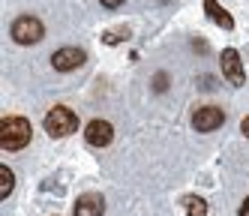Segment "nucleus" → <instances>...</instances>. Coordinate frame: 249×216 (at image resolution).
Here are the masks:
<instances>
[{
  "label": "nucleus",
  "mask_w": 249,
  "mask_h": 216,
  "mask_svg": "<svg viewBox=\"0 0 249 216\" xmlns=\"http://www.w3.org/2000/svg\"><path fill=\"white\" fill-rule=\"evenodd\" d=\"M153 87H156V90H159V93H162V90H165V87H168V75H165V72H159V75H156V78H153Z\"/></svg>",
  "instance_id": "obj_13"
},
{
  "label": "nucleus",
  "mask_w": 249,
  "mask_h": 216,
  "mask_svg": "<svg viewBox=\"0 0 249 216\" xmlns=\"http://www.w3.org/2000/svg\"><path fill=\"white\" fill-rule=\"evenodd\" d=\"M222 75L234 84V87H240V84L246 81L243 60H240V54H237L234 48H225V51H222Z\"/></svg>",
  "instance_id": "obj_7"
},
{
  "label": "nucleus",
  "mask_w": 249,
  "mask_h": 216,
  "mask_svg": "<svg viewBox=\"0 0 249 216\" xmlns=\"http://www.w3.org/2000/svg\"><path fill=\"white\" fill-rule=\"evenodd\" d=\"M99 3H102V6H108V9H117L123 0H99Z\"/></svg>",
  "instance_id": "obj_14"
},
{
  "label": "nucleus",
  "mask_w": 249,
  "mask_h": 216,
  "mask_svg": "<svg viewBox=\"0 0 249 216\" xmlns=\"http://www.w3.org/2000/svg\"><path fill=\"white\" fill-rule=\"evenodd\" d=\"M75 129H78V117H75V111H69L66 105H57L45 114V132L51 138H66Z\"/></svg>",
  "instance_id": "obj_2"
},
{
  "label": "nucleus",
  "mask_w": 249,
  "mask_h": 216,
  "mask_svg": "<svg viewBox=\"0 0 249 216\" xmlns=\"http://www.w3.org/2000/svg\"><path fill=\"white\" fill-rule=\"evenodd\" d=\"M222 123H225V111H222V108H216V105H204L192 117V126L198 132H213V129H219Z\"/></svg>",
  "instance_id": "obj_4"
},
{
  "label": "nucleus",
  "mask_w": 249,
  "mask_h": 216,
  "mask_svg": "<svg viewBox=\"0 0 249 216\" xmlns=\"http://www.w3.org/2000/svg\"><path fill=\"white\" fill-rule=\"evenodd\" d=\"M186 213L189 216H207V204L201 198H186Z\"/></svg>",
  "instance_id": "obj_12"
},
{
  "label": "nucleus",
  "mask_w": 249,
  "mask_h": 216,
  "mask_svg": "<svg viewBox=\"0 0 249 216\" xmlns=\"http://www.w3.org/2000/svg\"><path fill=\"white\" fill-rule=\"evenodd\" d=\"M84 138L90 147H108V144L114 141V126L108 120H90L84 129Z\"/></svg>",
  "instance_id": "obj_6"
},
{
  "label": "nucleus",
  "mask_w": 249,
  "mask_h": 216,
  "mask_svg": "<svg viewBox=\"0 0 249 216\" xmlns=\"http://www.w3.org/2000/svg\"><path fill=\"white\" fill-rule=\"evenodd\" d=\"M12 186H15V177H12V168H0V198H6L9 192H12Z\"/></svg>",
  "instance_id": "obj_10"
},
{
  "label": "nucleus",
  "mask_w": 249,
  "mask_h": 216,
  "mask_svg": "<svg viewBox=\"0 0 249 216\" xmlns=\"http://www.w3.org/2000/svg\"><path fill=\"white\" fill-rule=\"evenodd\" d=\"M237 216H249V198L243 201V207H240V213H237Z\"/></svg>",
  "instance_id": "obj_15"
},
{
  "label": "nucleus",
  "mask_w": 249,
  "mask_h": 216,
  "mask_svg": "<svg viewBox=\"0 0 249 216\" xmlns=\"http://www.w3.org/2000/svg\"><path fill=\"white\" fill-rule=\"evenodd\" d=\"M102 39H105V45H117V42H126V39H129V30H126V27H123V30H120V27H117V30H108V33L102 36Z\"/></svg>",
  "instance_id": "obj_11"
},
{
  "label": "nucleus",
  "mask_w": 249,
  "mask_h": 216,
  "mask_svg": "<svg viewBox=\"0 0 249 216\" xmlns=\"http://www.w3.org/2000/svg\"><path fill=\"white\" fill-rule=\"evenodd\" d=\"M84 60H87V57H84V51H81V48H75V45L57 48L54 54H51V66H54L57 72H72V69H78Z\"/></svg>",
  "instance_id": "obj_5"
},
{
  "label": "nucleus",
  "mask_w": 249,
  "mask_h": 216,
  "mask_svg": "<svg viewBox=\"0 0 249 216\" xmlns=\"http://www.w3.org/2000/svg\"><path fill=\"white\" fill-rule=\"evenodd\" d=\"M30 123L24 117H3L0 123V144H3V150H21L30 144Z\"/></svg>",
  "instance_id": "obj_1"
},
{
  "label": "nucleus",
  "mask_w": 249,
  "mask_h": 216,
  "mask_svg": "<svg viewBox=\"0 0 249 216\" xmlns=\"http://www.w3.org/2000/svg\"><path fill=\"white\" fill-rule=\"evenodd\" d=\"M102 213H105V201L96 192H87L75 201V216H102Z\"/></svg>",
  "instance_id": "obj_8"
},
{
  "label": "nucleus",
  "mask_w": 249,
  "mask_h": 216,
  "mask_svg": "<svg viewBox=\"0 0 249 216\" xmlns=\"http://www.w3.org/2000/svg\"><path fill=\"white\" fill-rule=\"evenodd\" d=\"M45 36V27L39 18H33V15H21V18H15L12 21V39L18 42V45H33V42H39Z\"/></svg>",
  "instance_id": "obj_3"
},
{
  "label": "nucleus",
  "mask_w": 249,
  "mask_h": 216,
  "mask_svg": "<svg viewBox=\"0 0 249 216\" xmlns=\"http://www.w3.org/2000/svg\"><path fill=\"white\" fill-rule=\"evenodd\" d=\"M240 129H243V135H246V138H249V117H246V120H243V123H240Z\"/></svg>",
  "instance_id": "obj_16"
},
{
  "label": "nucleus",
  "mask_w": 249,
  "mask_h": 216,
  "mask_svg": "<svg viewBox=\"0 0 249 216\" xmlns=\"http://www.w3.org/2000/svg\"><path fill=\"white\" fill-rule=\"evenodd\" d=\"M204 9H207V15H210L222 30H231V27H234V18H231V15L216 3V0H204Z\"/></svg>",
  "instance_id": "obj_9"
}]
</instances>
